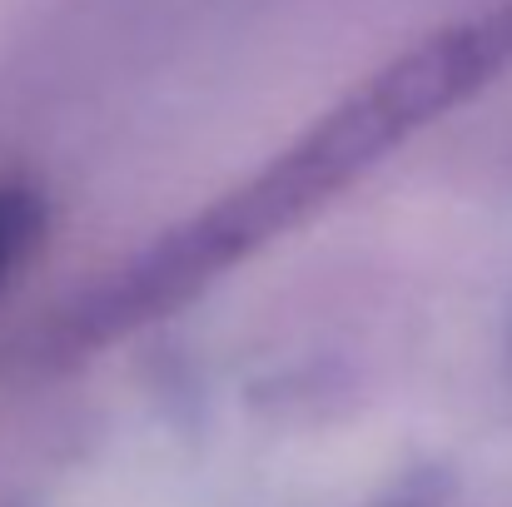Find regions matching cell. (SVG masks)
Wrapping results in <instances>:
<instances>
[{
    "label": "cell",
    "instance_id": "cell-1",
    "mask_svg": "<svg viewBox=\"0 0 512 507\" xmlns=\"http://www.w3.org/2000/svg\"><path fill=\"white\" fill-rule=\"evenodd\" d=\"M35 239V209L20 194H0V284L15 269V259L25 254V244Z\"/></svg>",
    "mask_w": 512,
    "mask_h": 507
}]
</instances>
